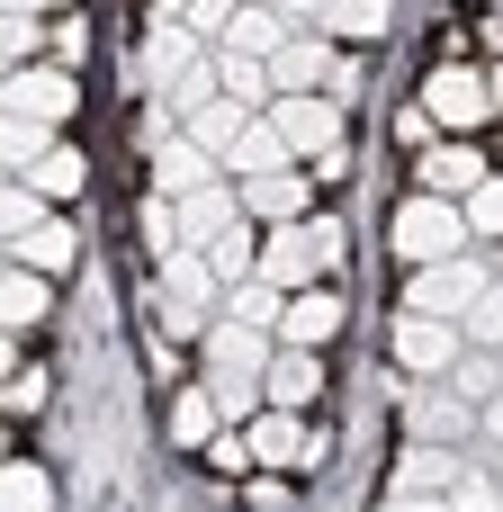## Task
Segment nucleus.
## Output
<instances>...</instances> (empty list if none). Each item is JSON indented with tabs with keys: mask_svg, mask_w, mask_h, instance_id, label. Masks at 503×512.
Returning a JSON list of instances; mask_svg holds the SVG:
<instances>
[{
	"mask_svg": "<svg viewBox=\"0 0 503 512\" xmlns=\"http://www.w3.org/2000/svg\"><path fill=\"white\" fill-rule=\"evenodd\" d=\"M153 189L162 198H189V189H216V162L189 144V135H162L153 144Z\"/></svg>",
	"mask_w": 503,
	"mask_h": 512,
	"instance_id": "nucleus-15",
	"label": "nucleus"
},
{
	"mask_svg": "<svg viewBox=\"0 0 503 512\" xmlns=\"http://www.w3.org/2000/svg\"><path fill=\"white\" fill-rule=\"evenodd\" d=\"M495 216H503L495 180H477V189H468V225H477V234H495Z\"/></svg>",
	"mask_w": 503,
	"mask_h": 512,
	"instance_id": "nucleus-39",
	"label": "nucleus"
},
{
	"mask_svg": "<svg viewBox=\"0 0 503 512\" xmlns=\"http://www.w3.org/2000/svg\"><path fill=\"white\" fill-rule=\"evenodd\" d=\"M387 512H450V495H387Z\"/></svg>",
	"mask_w": 503,
	"mask_h": 512,
	"instance_id": "nucleus-41",
	"label": "nucleus"
},
{
	"mask_svg": "<svg viewBox=\"0 0 503 512\" xmlns=\"http://www.w3.org/2000/svg\"><path fill=\"white\" fill-rule=\"evenodd\" d=\"M216 171H234V180H261V171H288V144L270 135V117H252L234 144H225V162Z\"/></svg>",
	"mask_w": 503,
	"mask_h": 512,
	"instance_id": "nucleus-21",
	"label": "nucleus"
},
{
	"mask_svg": "<svg viewBox=\"0 0 503 512\" xmlns=\"http://www.w3.org/2000/svg\"><path fill=\"white\" fill-rule=\"evenodd\" d=\"M279 306H288V297H279L270 279H234V288H216V315H225V324H252V333H270Z\"/></svg>",
	"mask_w": 503,
	"mask_h": 512,
	"instance_id": "nucleus-24",
	"label": "nucleus"
},
{
	"mask_svg": "<svg viewBox=\"0 0 503 512\" xmlns=\"http://www.w3.org/2000/svg\"><path fill=\"white\" fill-rule=\"evenodd\" d=\"M72 99H81V90H72L63 63H9V72H0V108L27 117V126H63Z\"/></svg>",
	"mask_w": 503,
	"mask_h": 512,
	"instance_id": "nucleus-6",
	"label": "nucleus"
},
{
	"mask_svg": "<svg viewBox=\"0 0 503 512\" xmlns=\"http://www.w3.org/2000/svg\"><path fill=\"white\" fill-rule=\"evenodd\" d=\"M198 54H207V45H198L180 18H162V27H153V54H144V81H162V72H180V63H198Z\"/></svg>",
	"mask_w": 503,
	"mask_h": 512,
	"instance_id": "nucleus-31",
	"label": "nucleus"
},
{
	"mask_svg": "<svg viewBox=\"0 0 503 512\" xmlns=\"http://www.w3.org/2000/svg\"><path fill=\"white\" fill-rule=\"evenodd\" d=\"M45 306H54V279H36V270H0V333L45 324Z\"/></svg>",
	"mask_w": 503,
	"mask_h": 512,
	"instance_id": "nucleus-25",
	"label": "nucleus"
},
{
	"mask_svg": "<svg viewBox=\"0 0 503 512\" xmlns=\"http://www.w3.org/2000/svg\"><path fill=\"white\" fill-rule=\"evenodd\" d=\"M0 405H9V414H27V405H45V378H18V369H9V378H0Z\"/></svg>",
	"mask_w": 503,
	"mask_h": 512,
	"instance_id": "nucleus-38",
	"label": "nucleus"
},
{
	"mask_svg": "<svg viewBox=\"0 0 503 512\" xmlns=\"http://www.w3.org/2000/svg\"><path fill=\"white\" fill-rule=\"evenodd\" d=\"M0 378H9V333H0Z\"/></svg>",
	"mask_w": 503,
	"mask_h": 512,
	"instance_id": "nucleus-42",
	"label": "nucleus"
},
{
	"mask_svg": "<svg viewBox=\"0 0 503 512\" xmlns=\"http://www.w3.org/2000/svg\"><path fill=\"white\" fill-rule=\"evenodd\" d=\"M396 360H405V369H423V378L459 369V324H432V315H396Z\"/></svg>",
	"mask_w": 503,
	"mask_h": 512,
	"instance_id": "nucleus-11",
	"label": "nucleus"
},
{
	"mask_svg": "<svg viewBox=\"0 0 503 512\" xmlns=\"http://www.w3.org/2000/svg\"><path fill=\"white\" fill-rule=\"evenodd\" d=\"M36 216H45V198H36V189H9V180H0V243H18Z\"/></svg>",
	"mask_w": 503,
	"mask_h": 512,
	"instance_id": "nucleus-35",
	"label": "nucleus"
},
{
	"mask_svg": "<svg viewBox=\"0 0 503 512\" xmlns=\"http://www.w3.org/2000/svg\"><path fill=\"white\" fill-rule=\"evenodd\" d=\"M252 252H261V243H252V225L234 216V225H225V234H216V243H207L198 261L216 270V288H234V279H252Z\"/></svg>",
	"mask_w": 503,
	"mask_h": 512,
	"instance_id": "nucleus-30",
	"label": "nucleus"
},
{
	"mask_svg": "<svg viewBox=\"0 0 503 512\" xmlns=\"http://www.w3.org/2000/svg\"><path fill=\"white\" fill-rule=\"evenodd\" d=\"M243 459H270V468H297V459H315V441H306V423L297 414H252V441H243Z\"/></svg>",
	"mask_w": 503,
	"mask_h": 512,
	"instance_id": "nucleus-19",
	"label": "nucleus"
},
{
	"mask_svg": "<svg viewBox=\"0 0 503 512\" xmlns=\"http://www.w3.org/2000/svg\"><path fill=\"white\" fill-rule=\"evenodd\" d=\"M162 306H189V315H207L216 324V270L180 243V252H162Z\"/></svg>",
	"mask_w": 503,
	"mask_h": 512,
	"instance_id": "nucleus-16",
	"label": "nucleus"
},
{
	"mask_svg": "<svg viewBox=\"0 0 503 512\" xmlns=\"http://www.w3.org/2000/svg\"><path fill=\"white\" fill-rule=\"evenodd\" d=\"M486 288H495V270H486V261H423V270H414V288H405V315L459 324Z\"/></svg>",
	"mask_w": 503,
	"mask_h": 512,
	"instance_id": "nucleus-5",
	"label": "nucleus"
},
{
	"mask_svg": "<svg viewBox=\"0 0 503 512\" xmlns=\"http://www.w3.org/2000/svg\"><path fill=\"white\" fill-rule=\"evenodd\" d=\"M162 207H171V234H180L189 252H207V243L243 216V207H234V189H189V198H162Z\"/></svg>",
	"mask_w": 503,
	"mask_h": 512,
	"instance_id": "nucleus-10",
	"label": "nucleus"
},
{
	"mask_svg": "<svg viewBox=\"0 0 503 512\" xmlns=\"http://www.w3.org/2000/svg\"><path fill=\"white\" fill-rule=\"evenodd\" d=\"M459 477H468V459L441 450V441H414V450L396 459V495H450Z\"/></svg>",
	"mask_w": 503,
	"mask_h": 512,
	"instance_id": "nucleus-17",
	"label": "nucleus"
},
{
	"mask_svg": "<svg viewBox=\"0 0 503 512\" xmlns=\"http://www.w3.org/2000/svg\"><path fill=\"white\" fill-rule=\"evenodd\" d=\"M387 18H396V0H324V18H315V27H333V36H351V45H369V36H387Z\"/></svg>",
	"mask_w": 503,
	"mask_h": 512,
	"instance_id": "nucleus-28",
	"label": "nucleus"
},
{
	"mask_svg": "<svg viewBox=\"0 0 503 512\" xmlns=\"http://www.w3.org/2000/svg\"><path fill=\"white\" fill-rule=\"evenodd\" d=\"M144 243H153V252H180V234H171V207H162V198L144 207Z\"/></svg>",
	"mask_w": 503,
	"mask_h": 512,
	"instance_id": "nucleus-40",
	"label": "nucleus"
},
{
	"mask_svg": "<svg viewBox=\"0 0 503 512\" xmlns=\"http://www.w3.org/2000/svg\"><path fill=\"white\" fill-rule=\"evenodd\" d=\"M324 63H333V54H324L315 36H288V45H270V63H261V72H270V90H279V99H306V90H324Z\"/></svg>",
	"mask_w": 503,
	"mask_h": 512,
	"instance_id": "nucleus-14",
	"label": "nucleus"
},
{
	"mask_svg": "<svg viewBox=\"0 0 503 512\" xmlns=\"http://www.w3.org/2000/svg\"><path fill=\"white\" fill-rule=\"evenodd\" d=\"M45 144H54V126H27V117H9V108H0V171H27Z\"/></svg>",
	"mask_w": 503,
	"mask_h": 512,
	"instance_id": "nucleus-33",
	"label": "nucleus"
},
{
	"mask_svg": "<svg viewBox=\"0 0 503 512\" xmlns=\"http://www.w3.org/2000/svg\"><path fill=\"white\" fill-rule=\"evenodd\" d=\"M477 180H486V162H477L468 135L441 144V153H423V198H450V189H477Z\"/></svg>",
	"mask_w": 503,
	"mask_h": 512,
	"instance_id": "nucleus-23",
	"label": "nucleus"
},
{
	"mask_svg": "<svg viewBox=\"0 0 503 512\" xmlns=\"http://www.w3.org/2000/svg\"><path fill=\"white\" fill-rule=\"evenodd\" d=\"M333 261H342V225H333V216H297V225H279V234L252 252V279H270L279 297H297V288H315Z\"/></svg>",
	"mask_w": 503,
	"mask_h": 512,
	"instance_id": "nucleus-2",
	"label": "nucleus"
},
{
	"mask_svg": "<svg viewBox=\"0 0 503 512\" xmlns=\"http://www.w3.org/2000/svg\"><path fill=\"white\" fill-rule=\"evenodd\" d=\"M315 396H324V360H315V351H270V369H261V405L297 414V405H315Z\"/></svg>",
	"mask_w": 503,
	"mask_h": 512,
	"instance_id": "nucleus-12",
	"label": "nucleus"
},
{
	"mask_svg": "<svg viewBox=\"0 0 503 512\" xmlns=\"http://www.w3.org/2000/svg\"><path fill=\"white\" fill-rule=\"evenodd\" d=\"M9 261H18V270H36V279H54V270L72 261V225H63V216H36V225L9 243Z\"/></svg>",
	"mask_w": 503,
	"mask_h": 512,
	"instance_id": "nucleus-22",
	"label": "nucleus"
},
{
	"mask_svg": "<svg viewBox=\"0 0 503 512\" xmlns=\"http://www.w3.org/2000/svg\"><path fill=\"white\" fill-rule=\"evenodd\" d=\"M0 512H54V486H45L36 468H9V459H0Z\"/></svg>",
	"mask_w": 503,
	"mask_h": 512,
	"instance_id": "nucleus-34",
	"label": "nucleus"
},
{
	"mask_svg": "<svg viewBox=\"0 0 503 512\" xmlns=\"http://www.w3.org/2000/svg\"><path fill=\"white\" fill-rule=\"evenodd\" d=\"M396 405H405L414 441H441V450H459V441H468V396H441V387H405Z\"/></svg>",
	"mask_w": 503,
	"mask_h": 512,
	"instance_id": "nucleus-13",
	"label": "nucleus"
},
{
	"mask_svg": "<svg viewBox=\"0 0 503 512\" xmlns=\"http://www.w3.org/2000/svg\"><path fill=\"white\" fill-rule=\"evenodd\" d=\"M216 99H234V108H270V72L261 63H243V54H216Z\"/></svg>",
	"mask_w": 503,
	"mask_h": 512,
	"instance_id": "nucleus-29",
	"label": "nucleus"
},
{
	"mask_svg": "<svg viewBox=\"0 0 503 512\" xmlns=\"http://www.w3.org/2000/svg\"><path fill=\"white\" fill-rule=\"evenodd\" d=\"M270 333H279L288 351H324V342L342 333V297H333V288H297V297L279 306V324H270Z\"/></svg>",
	"mask_w": 503,
	"mask_h": 512,
	"instance_id": "nucleus-8",
	"label": "nucleus"
},
{
	"mask_svg": "<svg viewBox=\"0 0 503 512\" xmlns=\"http://www.w3.org/2000/svg\"><path fill=\"white\" fill-rule=\"evenodd\" d=\"M486 108H495V90H486V72H468V63L432 72V90H423V117H432V126H450V135H477V126H486Z\"/></svg>",
	"mask_w": 503,
	"mask_h": 512,
	"instance_id": "nucleus-7",
	"label": "nucleus"
},
{
	"mask_svg": "<svg viewBox=\"0 0 503 512\" xmlns=\"http://www.w3.org/2000/svg\"><path fill=\"white\" fill-rule=\"evenodd\" d=\"M297 27L279 18V9H261V0H234V18L216 27V54H243V63H270V45H288Z\"/></svg>",
	"mask_w": 503,
	"mask_h": 512,
	"instance_id": "nucleus-9",
	"label": "nucleus"
},
{
	"mask_svg": "<svg viewBox=\"0 0 503 512\" xmlns=\"http://www.w3.org/2000/svg\"><path fill=\"white\" fill-rule=\"evenodd\" d=\"M243 126H252V108H234V99H207V108H189V117H180V135H189L207 162H225V144H234Z\"/></svg>",
	"mask_w": 503,
	"mask_h": 512,
	"instance_id": "nucleus-20",
	"label": "nucleus"
},
{
	"mask_svg": "<svg viewBox=\"0 0 503 512\" xmlns=\"http://www.w3.org/2000/svg\"><path fill=\"white\" fill-rule=\"evenodd\" d=\"M36 54V18H0V72Z\"/></svg>",
	"mask_w": 503,
	"mask_h": 512,
	"instance_id": "nucleus-37",
	"label": "nucleus"
},
{
	"mask_svg": "<svg viewBox=\"0 0 503 512\" xmlns=\"http://www.w3.org/2000/svg\"><path fill=\"white\" fill-rule=\"evenodd\" d=\"M18 189H36L45 207H54V198H72V189H81V153H72V144H45V153L27 162V180H18Z\"/></svg>",
	"mask_w": 503,
	"mask_h": 512,
	"instance_id": "nucleus-27",
	"label": "nucleus"
},
{
	"mask_svg": "<svg viewBox=\"0 0 503 512\" xmlns=\"http://www.w3.org/2000/svg\"><path fill=\"white\" fill-rule=\"evenodd\" d=\"M198 342H207V405H216V423H252V405H261V369H270V333L216 315Z\"/></svg>",
	"mask_w": 503,
	"mask_h": 512,
	"instance_id": "nucleus-1",
	"label": "nucleus"
},
{
	"mask_svg": "<svg viewBox=\"0 0 503 512\" xmlns=\"http://www.w3.org/2000/svg\"><path fill=\"white\" fill-rule=\"evenodd\" d=\"M234 207H252L261 225H297V216H306V180H297V171H261V180L234 189Z\"/></svg>",
	"mask_w": 503,
	"mask_h": 512,
	"instance_id": "nucleus-18",
	"label": "nucleus"
},
{
	"mask_svg": "<svg viewBox=\"0 0 503 512\" xmlns=\"http://www.w3.org/2000/svg\"><path fill=\"white\" fill-rule=\"evenodd\" d=\"M171 441H180V450H207V441H216V405H207V387H189V396L171 405Z\"/></svg>",
	"mask_w": 503,
	"mask_h": 512,
	"instance_id": "nucleus-32",
	"label": "nucleus"
},
{
	"mask_svg": "<svg viewBox=\"0 0 503 512\" xmlns=\"http://www.w3.org/2000/svg\"><path fill=\"white\" fill-rule=\"evenodd\" d=\"M234 18V0H180V27L198 36V45H216V27Z\"/></svg>",
	"mask_w": 503,
	"mask_h": 512,
	"instance_id": "nucleus-36",
	"label": "nucleus"
},
{
	"mask_svg": "<svg viewBox=\"0 0 503 512\" xmlns=\"http://www.w3.org/2000/svg\"><path fill=\"white\" fill-rule=\"evenodd\" d=\"M387 243H396V261H459L468 252V216L450 207V198H405L396 207V225H387Z\"/></svg>",
	"mask_w": 503,
	"mask_h": 512,
	"instance_id": "nucleus-4",
	"label": "nucleus"
},
{
	"mask_svg": "<svg viewBox=\"0 0 503 512\" xmlns=\"http://www.w3.org/2000/svg\"><path fill=\"white\" fill-rule=\"evenodd\" d=\"M153 90H162V108H171V117L207 108V99H216V54H198V63H180V72H162Z\"/></svg>",
	"mask_w": 503,
	"mask_h": 512,
	"instance_id": "nucleus-26",
	"label": "nucleus"
},
{
	"mask_svg": "<svg viewBox=\"0 0 503 512\" xmlns=\"http://www.w3.org/2000/svg\"><path fill=\"white\" fill-rule=\"evenodd\" d=\"M261 117H270V135H279L288 153H315L324 171H342V162H351V135H342V117H333V99H324V90H306V99H270Z\"/></svg>",
	"mask_w": 503,
	"mask_h": 512,
	"instance_id": "nucleus-3",
	"label": "nucleus"
}]
</instances>
